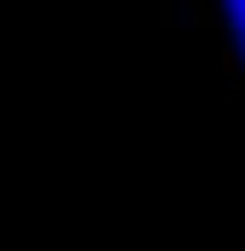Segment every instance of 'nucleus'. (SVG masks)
Masks as SVG:
<instances>
[{
    "label": "nucleus",
    "instance_id": "1",
    "mask_svg": "<svg viewBox=\"0 0 245 251\" xmlns=\"http://www.w3.org/2000/svg\"><path fill=\"white\" fill-rule=\"evenodd\" d=\"M228 6V23H234V39H240V50H245V0H223Z\"/></svg>",
    "mask_w": 245,
    "mask_h": 251
}]
</instances>
